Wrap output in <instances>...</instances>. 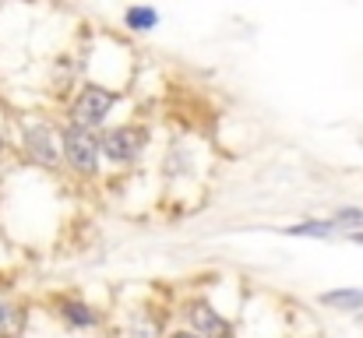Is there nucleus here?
<instances>
[{
    "label": "nucleus",
    "mask_w": 363,
    "mask_h": 338,
    "mask_svg": "<svg viewBox=\"0 0 363 338\" xmlns=\"http://www.w3.org/2000/svg\"><path fill=\"white\" fill-rule=\"evenodd\" d=\"M113 106H117V96H113L110 89L89 85V89L74 99V127H85V130L99 127V123L110 116Z\"/></svg>",
    "instance_id": "1"
},
{
    "label": "nucleus",
    "mask_w": 363,
    "mask_h": 338,
    "mask_svg": "<svg viewBox=\"0 0 363 338\" xmlns=\"http://www.w3.org/2000/svg\"><path fill=\"white\" fill-rule=\"evenodd\" d=\"M64 152H67V162H71L74 169L96 173V166H99V141H96L92 130L71 123V127L64 130Z\"/></svg>",
    "instance_id": "2"
},
{
    "label": "nucleus",
    "mask_w": 363,
    "mask_h": 338,
    "mask_svg": "<svg viewBox=\"0 0 363 338\" xmlns=\"http://www.w3.org/2000/svg\"><path fill=\"white\" fill-rule=\"evenodd\" d=\"M145 130L141 127H117L103 137V152L113 159V162H130L141 148H145Z\"/></svg>",
    "instance_id": "3"
},
{
    "label": "nucleus",
    "mask_w": 363,
    "mask_h": 338,
    "mask_svg": "<svg viewBox=\"0 0 363 338\" xmlns=\"http://www.w3.org/2000/svg\"><path fill=\"white\" fill-rule=\"evenodd\" d=\"M191 325L198 338H233V328L226 317H219L208 303H191Z\"/></svg>",
    "instance_id": "4"
},
{
    "label": "nucleus",
    "mask_w": 363,
    "mask_h": 338,
    "mask_svg": "<svg viewBox=\"0 0 363 338\" xmlns=\"http://www.w3.org/2000/svg\"><path fill=\"white\" fill-rule=\"evenodd\" d=\"M25 148H28V155H32L35 162H43V166H53V162H57V141H53V130L43 127V123L25 130Z\"/></svg>",
    "instance_id": "5"
},
{
    "label": "nucleus",
    "mask_w": 363,
    "mask_h": 338,
    "mask_svg": "<svg viewBox=\"0 0 363 338\" xmlns=\"http://www.w3.org/2000/svg\"><path fill=\"white\" fill-rule=\"evenodd\" d=\"M25 307H14V303H0V338H21L25 332Z\"/></svg>",
    "instance_id": "6"
},
{
    "label": "nucleus",
    "mask_w": 363,
    "mask_h": 338,
    "mask_svg": "<svg viewBox=\"0 0 363 338\" xmlns=\"http://www.w3.org/2000/svg\"><path fill=\"white\" fill-rule=\"evenodd\" d=\"M332 310H363V289H332L318 296Z\"/></svg>",
    "instance_id": "7"
},
{
    "label": "nucleus",
    "mask_w": 363,
    "mask_h": 338,
    "mask_svg": "<svg viewBox=\"0 0 363 338\" xmlns=\"http://www.w3.org/2000/svg\"><path fill=\"white\" fill-rule=\"evenodd\" d=\"M123 21H127L130 28H138V32H148V28L159 25V11H155V7H127Z\"/></svg>",
    "instance_id": "8"
},
{
    "label": "nucleus",
    "mask_w": 363,
    "mask_h": 338,
    "mask_svg": "<svg viewBox=\"0 0 363 338\" xmlns=\"http://www.w3.org/2000/svg\"><path fill=\"white\" fill-rule=\"evenodd\" d=\"M60 314H64L71 325H78V328H92V325L99 321V317H96V314H92L85 303H64V307H60Z\"/></svg>",
    "instance_id": "9"
},
{
    "label": "nucleus",
    "mask_w": 363,
    "mask_h": 338,
    "mask_svg": "<svg viewBox=\"0 0 363 338\" xmlns=\"http://www.w3.org/2000/svg\"><path fill=\"white\" fill-rule=\"evenodd\" d=\"M335 225L332 219H311V222H296L286 229V236H328Z\"/></svg>",
    "instance_id": "10"
},
{
    "label": "nucleus",
    "mask_w": 363,
    "mask_h": 338,
    "mask_svg": "<svg viewBox=\"0 0 363 338\" xmlns=\"http://www.w3.org/2000/svg\"><path fill=\"white\" fill-rule=\"evenodd\" d=\"M335 222L360 225V229H363V208H339V212H335V219H332V225H335ZM360 229H357V232H360Z\"/></svg>",
    "instance_id": "11"
},
{
    "label": "nucleus",
    "mask_w": 363,
    "mask_h": 338,
    "mask_svg": "<svg viewBox=\"0 0 363 338\" xmlns=\"http://www.w3.org/2000/svg\"><path fill=\"white\" fill-rule=\"evenodd\" d=\"M350 240H353V243H360V247H363V229H360V232H350Z\"/></svg>",
    "instance_id": "12"
},
{
    "label": "nucleus",
    "mask_w": 363,
    "mask_h": 338,
    "mask_svg": "<svg viewBox=\"0 0 363 338\" xmlns=\"http://www.w3.org/2000/svg\"><path fill=\"white\" fill-rule=\"evenodd\" d=\"M169 338H198L194 332H177V335H169Z\"/></svg>",
    "instance_id": "13"
},
{
    "label": "nucleus",
    "mask_w": 363,
    "mask_h": 338,
    "mask_svg": "<svg viewBox=\"0 0 363 338\" xmlns=\"http://www.w3.org/2000/svg\"><path fill=\"white\" fill-rule=\"evenodd\" d=\"M360 325H363V314H360Z\"/></svg>",
    "instance_id": "14"
},
{
    "label": "nucleus",
    "mask_w": 363,
    "mask_h": 338,
    "mask_svg": "<svg viewBox=\"0 0 363 338\" xmlns=\"http://www.w3.org/2000/svg\"><path fill=\"white\" fill-rule=\"evenodd\" d=\"M0 148H4V141H0Z\"/></svg>",
    "instance_id": "15"
}]
</instances>
